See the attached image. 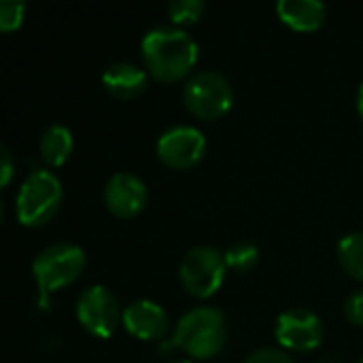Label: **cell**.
Returning a JSON list of instances; mask_svg holds the SVG:
<instances>
[{"label": "cell", "instance_id": "cell-1", "mask_svg": "<svg viewBox=\"0 0 363 363\" xmlns=\"http://www.w3.org/2000/svg\"><path fill=\"white\" fill-rule=\"evenodd\" d=\"M147 72L162 81L174 83L185 79L198 62V43L179 26H155L140 43Z\"/></svg>", "mask_w": 363, "mask_h": 363}, {"label": "cell", "instance_id": "cell-2", "mask_svg": "<svg viewBox=\"0 0 363 363\" xmlns=\"http://www.w3.org/2000/svg\"><path fill=\"white\" fill-rule=\"evenodd\" d=\"M228 342L225 315L215 306H196L187 311L170 338V347L194 359H213Z\"/></svg>", "mask_w": 363, "mask_h": 363}, {"label": "cell", "instance_id": "cell-3", "mask_svg": "<svg viewBox=\"0 0 363 363\" xmlns=\"http://www.w3.org/2000/svg\"><path fill=\"white\" fill-rule=\"evenodd\" d=\"M85 251L74 242H53L47 245L32 262V274L38 285L40 308H47L49 296L57 289L72 285L85 270Z\"/></svg>", "mask_w": 363, "mask_h": 363}, {"label": "cell", "instance_id": "cell-4", "mask_svg": "<svg viewBox=\"0 0 363 363\" xmlns=\"http://www.w3.org/2000/svg\"><path fill=\"white\" fill-rule=\"evenodd\" d=\"M62 200V181L51 170L36 168L21 181L15 196L17 221L26 228H43L57 215Z\"/></svg>", "mask_w": 363, "mask_h": 363}, {"label": "cell", "instance_id": "cell-5", "mask_svg": "<svg viewBox=\"0 0 363 363\" xmlns=\"http://www.w3.org/2000/svg\"><path fill=\"white\" fill-rule=\"evenodd\" d=\"M185 108L198 119H219L234 104V87L219 70H200L183 85Z\"/></svg>", "mask_w": 363, "mask_h": 363}, {"label": "cell", "instance_id": "cell-6", "mask_svg": "<svg viewBox=\"0 0 363 363\" xmlns=\"http://www.w3.org/2000/svg\"><path fill=\"white\" fill-rule=\"evenodd\" d=\"M225 272V255L211 245H198L183 255L179 266V281L189 296L204 300L221 289Z\"/></svg>", "mask_w": 363, "mask_h": 363}, {"label": "cell", "instance_id": "cell-7", "mask_svg": "<svg viewBox=\"0 0 363 363\" xmlns=\"http://www.w3.org/2000/svg\"><path fill=\"white\" fill-rule=\"evenodd\" d=\"M77 321L96 338H111L123 321V308L117 296L104 285H89L77 298Z\"/></svg>", "mask_w": 363, "mask_h": 363}, {"label": "cell", "instance_id": "cell-8", "mask_svg": "<svg viewBox=\"0 0 363 363\" xmlns=\"http://www.w3.org/2000/svg\"><path fill=\"white\" fill-rule=\"evenodd\" d=\"M155 153L162 164L174 170H187L200 164L206 153V138L196 125H172L155 143Z\"/></svg>", "mask_w": 363, "mask_h": 363}, {"label": "cell", "instance_id": "cell-9", "mask_svg": "<svg viewBox=\"0 0 363 363\" xmlns=\"http://www.w3.org/2000/svg\"><path fill=\"white\" fill-rule=\"evenodd\" d=\"M325 336L321 319L306 308H289L279 315L274 325V338L285 351L306 353L321 347Z\"/></svg>", "mask_w": 363, "mask_h": 363}, {"label": "cell", "instance_id": "cell-10", "mask_svg": "<svg viewBox=\"0 0 363 363\" xmlns=\"http://www.w3.org/2000/svg\"><path fill=\"white\" fill-rule=\"evenodd\" d=\"M147 198H149V191H147L145 181L136 177L134 172H125V170L111 174V179L106 181L102 189L104 206L119 219L136 217L145 208Z\"/></svg>", "mask_w": 363, "mask_h": 363}, {"label": "cell", "instance_id": "cell-11", "mask_svg": "<svg viewBox=\"0 0 363 363\" xmlns=\"http://www.w3.org/2000/svg\"><path fill=\"white\" fill-rule=\"evenodd\" d=\"M121 325L130 336L143 342L162 340L170 330V319L164 306L153 300H134L123 308Z\"/></svg>", "mask_w": 363, "mask_h": 363}, {"label": "cell", "instance_id": "cell-12", "mask_svg": "<svg viewBox=\"0 0 363 363\" xmlns=\"http://www.w3.org/2000/svg\"><path fill=\"white\" fill-rule=\"evenodd\" d=\"M149 77L151 74L147 72L145 66L119 60V62H113L104 68L102 85L111 96H115L119 100H132L147 89Z\"/></svg>", "mask_w": 363, "mask_h": 363}, {"label": "cell", "instance_id": "cell-13", "mask_svg": "<svg viewBox=\"0 0 363 363\" xmlns=\"http://www.w3.org/2000/svg\"><path fill=\"white\" fill-rule=\"evenodd\" d=\"M277 13L294 30L313 32L323 26L328 17V6L319 0H281Z\"/></svg>", "mask_w": 363, "mask_h": 363}, {"label": "cell", "instance_id": "cell-14", "mask_svg": "<svg viewBox=\"0 0 363 363\" xmlns=\"http://www.w3.org/2000/svg\"><path fill=\"white\" fill-rule=\"evenodd\" d=\"M72 147H74L72 132L64 123H51L49 128H45V132L40 134V140H38V153H40L43 162L53 168L62 166L70 157Z\"/></svg>", "mask_w": 363, "mask_h": 363}, {"label": "cell", "instance_id": "cell-15", "mask_svg": "<svg viewBox=\"0 0 363 363\" xmlns=\"http://www.w3.org/2000/svg\"><path fill=\"white\" fill-rule=\"evenodd\" d=\"M338 262L349 277L363 281V232H351L340 238Z\"/></svg>", "mask_w": 363, "mask_h": 363}, {"label": "cell", "instance_id": "cell-16", "mask_svg": "<svg viewBox=\"0 0 363 363\" xmlns=\"http://www.w3.org/2000/svg\"><path fill=\"white\" fill-rule=\"evenodd\" d=\"M223 255H225L228 268H232V270H236L240 274L251 272L259 262V249L253 242H247V240L230 245Z\"/></svg>", "mask_w": 363, "mask_h": 363}, {"label": "cell", "instance_id": "cell-17", "mask_svg": "<svg viewBox=\"0 0 363 363\" xmlns=\"http://www.w3.org/2000/svg\"><path fill=\"white\" fill-rule=\"evenodd\" d=\"M204 9V0H174L168 4V17L174 26H187L198 21Z\"/></svg>", "mask_w": 363, "mask_h": 363}, {"label": "cell", "instance_id": "cell-18", "mask_svg": "<svg viewBox=\"0 0 363 363\" xmlns=\"http://www.w3.org/2000/svg\"><path fill=\"white\" fill-rule=\"evenodd\" d=\"M26 17V2L23 0H2L0 2V30L11 32L21 26Z\"/></svg>", "mask_w": 363, "mask_h": 363}, {"label": "cell", "instance_id": "cell-19", "mask_svg": "<svg viewBox=\"0 0 363 363\" xmlns=\"http://www.w3.org/2000/svg\"><path fill=\"white\" fill-rule=\"evenodd\" d=\"M242 363H296L294 357L285 349H272V347H262L253 353H249Z\"/></svg>", "mask_w": 363, "mask_h": 363}, {"label": "cell", "instance_id": "cell-20", "mask_svg": "<svg viewBox=\"0 0 363 363\" xmlns=\"http://www.w3.org/2000/svg\"><path fill=\"white\" fill-rule=\"evenodd\" d=\"M345 315L353 325L363 328V289L353 291L345 302Z\"/></svg>", "mask_w": 363, "mask_h": 363}, {"label": "cell", "instance_id": "cell-21", "mask_svg": "<svg viewBox=\"0 0 363 363\" xmlns=\"http://www.w3.org/2000/svg\"><path fill=\"white\" fill-rule=\"evenodd\" d=\"M15 174V162H13V155L9 151V147H0V185L6 187L11 183Z\"/></svg>", "mask_w": 363, "mask_h": 363}, {"label": "cell", "instance_id": "cell-22", "mask_svg": "<svg viewBox=\"0 0 363 363\" xmlns=\"http://www.w3.org/2000/svg\"><path fill=\"white\" fill-rule=\"evenodd\" d=\"M357 111H359V115H362L363 119V81L362 85H359V89H357Z\"/></svg>", "mask_w": 363, "mask_h": 363}, {"label": "cell", "instance_id": "cell-23", "mask_svg": "<svg viewBox=\"0 0 363 363\" xmlns=\"http://www.w3.org/2000/svg\"><path fill=\"white\" fill-rule=\"evenodd\" d=\"M357 363H363V355H362V357H359V359H357Z\"/></svg>", "mask_w": 363, "mask_h": 363}, {"label": "cell", "instance_id": "cell-24", "mask_svg": "<svg viewBox=\"0 0 363 363\" xmlns=\"http://www.w3.org/2000/svg\"><path fill=\"white\" fill-rule=\"evenodd\" d=\"M172 363H189V362H172Z\"/></svg>", "mask_w": 363, "mask_h": 363}]
</instances>
